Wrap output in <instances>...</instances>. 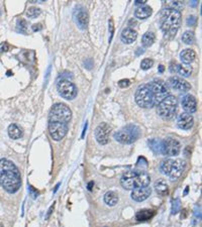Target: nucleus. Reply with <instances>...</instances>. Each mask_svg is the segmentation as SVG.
<instances>
[{
	"label": "nucleus",
	"instance_id": "13",
	"mask_svg": "<svg viewBox=\"0 0 202 227\" xmlns=\"http://www.w3.org/2000/svg\"><path fill=\"white\" fill-rule=\"evenodd\" d=\"M168 84L173 89L177 90L179 92H187L191 89V85L189 84L187 81L180 78V77H176V76L171 77V78L168 80Z\"/></svg>",
	"mask_w": 202,
	"mask_h": 227
},
{
	"label": "nucleus",
	"instance_id": "25",
	"mask_svg": "<svg viewBox=\"0 0 202 227\" xmlns=\"http://www.w3.org/2000/svg\"><path fill=\"white\" fill-rule=\"evenodd\" d=\"M155 189L159 193L160 195L164 196L168 194V185L164 180H158V181L155 183Z\"/></svg>",
	"mask_w": 202,
	"mask_h": 227
},
{
	"label": "nucleus",
	"instance_id": "18",
	"mask_svg": "<svg viewBox=\"0 0 202 227\" xmlns=\"http://www.w3.org/2000/svg\"><path fill=\"white\" fill-rule=\"evenodd\" d=\"M152 14V8L148 5H141L135 11V16L139 19H147Z\"/></svg>",
	"mask_w": 202,
	"mask_h": 227
},
{
	"label": "nucleus",
	"instance_id": "43",
	"mask_svg": "<svg viewBox=\"0 0 202 227\" xmlns=\"http://www.w3.org/2000/svg\"><path fill=\"white\" fill-rule=\"evenodd\" d=\"M163 71H164V66H163V65H160V67H159V72L162 73Z\"/></svg>",
	"mask_w": 202,
	"mask_h": 227
},
{
	"label": "nucleus",
	"instance_id": "19",
	"mask_svg": "<svg viewBox=\"0 0 202 227\" xmlns=\"http://www.w3.org/2000/svg\"><path fill=\"white\" fill-rule=\"evenodd\" d=\"M76 23L77 25L81 28V29H85L87 27V24H88V14L87 12L84 11V10H79L77 12V15H76Z\"/></svg>",
	"mask_w": 202,
	"mask_h": 227
},
{
	"label": "nucleus",
	"instance_id": "30",
	"mask_svg": "<svg viewBox=\"0 0 202 227\" xmlns=\"http://www.w3.org/2000/svg\"><path fill=\"white\" fill-rule=\"evenodd\" d=\"M154 65V61L152 59H144L140 63V68L143 70H149Z\"/></svg>",
	"mask_w": 202,
	"mask_h": 227
},
{
	"label": "nucleus",
	"instance_id": "32",
	"mask_svg": "<svg viewBox=\"0 0 202 227\" xmlns=\"http://www.w3.org/2000/svg\"><path fill=\"white\" fill-rule=\"evenodd\" d=\"M168 5H169L170 9H174L176 11H180V9L183 7V3H181L180 1H173V2H170Z\"/></svg>",
	"mask_w": 202,
	"mask_h": 227
},
{
	"label": "nucleus",
	"instance_id": "23",
	"mask_svg": "<svg viewBox=\"0 0 202 227\" xmlns=\"http://www.w3.org/2000/svg\"><path fill=\"white\" fill-rule=\"evenodd\" d=\"M104 202L108 206H115L118 203V196L113 191H108L104 196Z\"/></svg>",
	"mask_w": 202,
	"mask_h": 227
},
{
	"label": "nucleus",
	"instance_id": "44",
	"mask_svg": "<svg viewBox=\"0 0 202 227\" xmlns=\"http://www.w3.org/2000/svg\"><path fill=\"white\" fill-rule=\"evenodd\" d=\"M143 53H144V49H139V51H137L136 55H140V54H143Z\"/></svg>",
	"mask_w": 202,
	"mask_h": 227
},
{
	"label": "nucleus",
	"instance_id": "42",
	"mask_svg": "<svg viewBox=\"0 0 202 227\" xmlns=\"http://www.w3.org/2000/svg\"><path fill=\"white\" fill-rule=\"evenodd\" d=\"M94 185V184H93V182H90L89 183V185H88V190L89 191H91L92 190V186Z\"/></svg>",
	"mask_w": 202,
	"mask_h": 227
},
{
	"label": "nucleus",
	"instance_id": "20",
	"mask_svg": "<svg viewBox=\"0 0 202 227\" xmlns=\"http://www.w3.org/2000/svg\"><path fill=\"white\" fill-rule=\"evenodd\" d=\"M180 58H181L183 64H190L195 60L196 58V53L193 50L190 49H185L180 53Z\"/></svg>",
	"mask_w": 202,
	"mask_h": 227
},
{
	"label": "nucleus",
	"instance_id": "3",
	"mask_svg": "<svg viewBox=\"0 0 202 227\" xmlns=\"http://www.w3.org/2000/svg\"><path fill=\"white\" fill-rule=\"evenodd\" d=\"M151 182L149 174L145 170L126 171L120 179V184L126 190H134L135 188L147 187Z\"/></svg>",
	"mask_w": 202,
	"mask_h": 227
},
{
	"label": "nucleus",
	"instance_id": "46",
	"mask_svg": "<svg viewBox=\"0 0 202 227\" xmlns=\"http://www.w3.org/2000/svg\"><path fill=\"white\" fill-rule=\"evenodd\" d=\"M0 15H1V11H0Z\"/></svg>",
	"mask_w": 202,
	"mask_h": 227
},
{
	"label": "nucleus",
	"instance_id": "6",
	"mask_svg": "<svg viewBox=\"0 0 202 227\" xmlns=\"http://www.w3.org/2000/svg\"><path fill=\"white\" fill-rule=\"evenodd\" d=\"M140 127L134 125V124H130V125H126L122 129L115 132L114 138L120 143L131 144V143H134L140 138Z\"/></svg>",
	"mask_w": 202,
	"mask_h": 227
},
{
	"label": "nucleus",
	"instance_id": "1",
	"mask_svg": "<svg viewBox=\"0 0 202 227\" xmlns=\"http://www.w3.org/2000/svg\"><path fill=\"white\" fill-rule=\"evenodd\" d=\"M72 119V111L66 104L57 103L53 105L49 114V133L56 141L66 136L69 122Z\"/></svg>",
	"mask_w": 202,
	"mask_h": 227
},
{
	"label": "nucleus",
	"instance_id": "29",
	"mask_svg": "<svg viewBox=\"0 0 202 227\" xmlns=\"http://www.w3.org/2000/svg\"><path fill=\"white\" fill-rule=\"evenodd\" d=\"M42 13V10L37 7H29L27 11V15L28 16L29 18H37L38 15Z\"/></svg>",
	"mask_w": 202,
	"mask_h": 227
},
{
	"label": "nucleus",
	"instance_id": "41",
	"mask_svg": "<svg viewBox=\"0 0 202 227\" xmlns=\"http://www.w3.org/2000/svg\"><path fill=\"white\" fill-rule=\"evenodd\" d=\"M145 2H147V0H136L135 4L136 5H139V4H145Z\"/></svg>",
	"mask_w": 202,
	"mask_h": 227
},
{
	"label": "nucleus",
	"instance_id": "17",
	"mask_svg": "<svg viewBox=\"0 0 202 227\" xmlns=\"http://www.w3.org/2000/svg\"><path fill=\"white\" fill-rule=\"evenodd\" d=\"M120 37H121L122 42H124V44L130 45V44H132V42H134V41L136 40V37H137V32L135 31L134 28L127 27V28L123 29V31H122L121 36H120Z\"/></svg>",
	"mask_w": 202,
	"mask_h": 227
},
{
	"label": "nucleus",
	"instance_id": "31",
	"mask_svg": "<svg viewBox=\"0 0 202 227\" xmlns=\"http://www.w3.org/2000/svg\"><path fill=\"white\" fill-rule=\"evenodd\" d=\"M17 28H18V31H20L21 32L27 31V21L24 19H18V21H17Z\"/></svg>",
	"mask_w": 202,
	"mask_h": 227
},
{
	"label": "nucleus",
	"instance_id": "37",
	"mask_svg": "<svg viewBox=\"0 0 202 227\" xmlns=\"http://www.w3.org/2000/svg\"><path fill=\"white\" fill-rule=\"evenodd\" d=\"M42 24H40V23H37V24H33L32 25V31H41L42 29Z\"/></svg>",
	"mask_w": 202,
	"mask_h": 227
},
{
	"label": "nucleus",
	"instance_id": "45",
	"mask_svg": "<svg viewBox=\"0 0 202 227\" xmlns=\"http://www.w3.org/2000/svg\"><path fill=\"white\" fill-rule=\"evenodd\" d=\"M59 186H60V184H58V185H57V186H56V188H55V190H54V192H56V191H57V190H58V188H59Z\"/></svg>",
	"mask_w": 202,
	"mask_h": 227
},
{
	"label": "nucleus",
	"instance_id": "15",
	"mask_svg": "<svg viewBox=\"0 0 202 227\" xmlns=\"http://www.w3.org/2000/svg\"><path fill=\"white\" fill-rule=\"evenodd\" d=\"M177 124H178L179 128H181V129L189 130L193 126V124H194V118H193L191 114L184 112L179 115Z\"/></svg>",
	"mask_w": 202,
	"mask_h": 227
},
{
	"label": "nucleus",
	"instance_id": "38",
	"mask_svg": "<svg viewBox=\"0 0 202 227\" xmlns=\"http://www.w3.org/2000/svg\"><path fill=\"white\" fill-rule=\"evenodd\" d=\"M195 16H189V18H188V20H187V22H188V24H190V25H192V24H194L195 23Z\"/></svg>",
	"mask_w": 202,
	"mask_h": 227
},
{
	"label": "nucleus",
	"instance_id": "26",
	"mask_svg": "<svg viewBox=\"0 0 202 227\" xmlns=\"http://www.w3.org/2000/svg\"><path fill=\"white\" fill-rule=\"evenodd\" d=\"M155 38H156V36H155L153 32H145L143 36V38H141V44H143L145 48H149V46H151L154 44Z\"/></svg>",
	"mask_w": 202,
	"mask_h": 227
},
{
	"label": "nucleus",
	"instance_id": "2",
	"mask_svg": "<svg viewBox=\"0 0 202 227\" xmlns=\"http://www.w3.org/2000/svg\"><path fill=\"white\" fill-rule=\"evenodd\" d=\"M0 185L10 194H14L21 186V176L14 162L1 158L0 160Z\"/></svg>",
	"mask_w": 202,
	"mask_h": 227
},
{
	"label": "nucleus",
	"instance_id": "14",
	"mask_svg": "<svg viewBox=\"0 0 202 227\" xmlns=\"http://www.w3.org/2000/svg\"><path fill=\"white\" fill-rule=\"evenodd\" d=\"M151 193H152V189L149 186L135 188V189L132 190L131 198H132V200L136 201V202H143V201L149 198Z\"/></svg>",
	"mask_w": 202,
	"mask_h": 227
},
{
	"label": "nucleus",
	"instance_id": "16",
	"mask_svg": "<svg viewBox=\"0 0 202 227\" xmlns=\"http://www.w3.org/2000/svg\"><path fill=\"white\" fill-rule=\"evenodd\" d=\"M182 107L186 113H194L197 110V101L193 95H186L182 98Z\"/></svg>",
	"mask_w": 202,
	"mask_h": 227
},
{
	"label": "nucleus",
	"instance_id": "10",
	"mask_svg": "<svg viewBox=\"0 0 202 227\" xmlns=\"http://www.w3.org/2000/svg\"><path fill=\"white\" fill-rule=\"evenodd\" d=\"M57 89L60 95L66 100H73L77 96V87L68 79L62 78L59 80L57 83Z\"/></svg>",
	"mask_w": 202,
	"mask_h": 227
},
{
	"label": "nucleus",
	"instance_id": "35",
	"mask_svg": "<svg viewBox=\"0 0 202 227\" xmlns=\"http://www.w3.org/2000/svg\"><path fill=\"white\" fill-rule=\"evenodd\" d=\"M29 191H31V194L32 195L33 198H37V197L38 196V192L37 190H33V188L32 186H29Z\"/></svg>",
	"mask_w": 202,
	"mask_h": 227
},
{
	"label": "nucleus",
	"instance_id": "5",
	"mask_svg": "<svg viewBox=\"0 0 202 227\" xmlns=\"http://www.w3.org/2000/svg\"><path fill=\"white\" fill-rule=\"evenodd\" d=\"M184 169H185V162L182 160H172L168 158L162 162L161 165V171L162 173L168 176V177L174 181L181 177Z\"/></svg>",
	"mask_w": 202,
	"mask_h": 227
},
{
	"label": "nucleus",
	"instance_id": "9",
	"mask_svg": "<svg viewBox=\"0 0 202 227\" xmlns=\"http://www.w3.org/2000/svg\"><path fill=\"white\" fill-rule=\"evenodd\" d=\"M135 102L141 108H150L153 107V95L149 84H143L139 86L135 91Z\"/></svg>",
	"mask_w": 202,
	"mask_h": 227
},
{
	"label": "nucleus",
	"instance_id": "22",
	"mask_svg": "<svg viewBox=\"0 0 202 227\" xmlns=\"http://www.w3.org/2000/svg\"><path fill=\"white\" fill-rule=\"evenodd\" d=\"M176 72L182 77H189L192 73V67L187 64H179L176 65Z\"/></svg>",
	"mask_w": 202,
	"mask_h": 227
},
{
	"label": "nucleus",
	"instance_id": "11",
	"mask_svg": "<svg viewBox=\"0 0 202 227\" xmlns=\"http://www.w3.org/2000/svg\"><path fill=\"white\" fill-rule=\"evenodd\" d=\"M180 151H181V143L176 138H168L162 140V155L175 157L179 155Z\"/></svg>",
	"mask_w": 202,
	"mask_h": 227
},
{
	"label": "nucleus",
	"instance_id": "8",
	"mask_svg": "<svg viewBox=\"0 0 202 227\" xmlns=\"http://www.w3.org/2000/svg\"><path fill=\"white\" fill-rule=\"evenodd\" d=\"M153 95V103L154 106H157L160 102H162L167 96H169V90L165 82L162 80H154L149 84Z\"/></svg>",
	"mask_w": 202,
	"mask_h": 227
},
{
	"label": "nucleus",
	"instance_id": "40",
	"mask_svg": "<svg viewBox=\"0 0 202 227\" xmlns=\"http://www.w3.org/2000/svg\"><path fill=\"white\" fill-rule=\"evenodd\" d=\"M54 207H55V205H53V206H51V208H50V210H49V212H48V214H47V219H48V218L50 217V215H51V213L53 212V210H54Z\"/></svg>",
	"mask_w": 202,
	"mask_h": 227
},
{
	"label": "nucleus",
	"instance_id": "28",
	"mask_svg": "<svg viewBox=\"0 0 202 227\" xmlns=\"http://www.w3.org/2000/svg\"><path fill=\"white\" fill-rule=\"evenodd\" d=\"M194 40H195V36H194V33H193V31H185L183 33L182 41L185 42L186 45H192L193 42H194Z\"/></svg>",
	"mask_w": 202,
	"mask_h": 227
},
{
	"label": "nucleus",
	"instance_id": "4",
	"mask_svg": "<svg viewBox=\"0 0 202 227\" xmlns=\"http://www.w3.org/2000/svg\"><path fill=\"white\" fill-rule=\"evenodd\" d=\"M180 21H181L180 11H176L174 9H170V8H166L162 11L160 23L162 31L165 35L174 36L179 29Z\"/></svg>",
	"mask_w": 202,
	"mask_h": 227
},
{
	"label": "nucleus",
	"instance_id": "36",
	"mask_svg": "<svg viewBox=\"0 0 202 227\" xmlns=\"http://www.w3.org/2000/svg\"><path fill=\"white\" fill-rule=\"evenodd\" d=\"M8 50H9V46H8V45L6 44V42L0 46V51H1V52H7Z\"/></svg>",
	"mask_w": 202,
	"mask_h": 227
},
{
	"label": "nucleus",
	"instance_id": "12",
	"mask_svg": "<svg viewBox=\"0 0 202 227\" xmlns=\"http://www.w3.org/2000/svg\"><path fill=\"white\" fill-rule=\"evenodd\" d=\"M109 133H110V127L107 123L102 122L99 124L95 129V138L98 143L102 145H105L108 143L109 140Z\"/></svg>",
	"mask_w": 202,
	"mask_h": 227
},
{
	"label": "nucleus",
	"instance_id": "24",
	"mask_svg": "<svg viewBox=\"0 0 202 227\" xmlns=\"http://www.w3.org/2000/svg\"><path fill=\"white\" fill-rule=\"evenodd\" d=\"M154 215H155V212L153 210L144 209L136 213L135 218H136V220H139V221H147V220L151 219Z\"/></svg>",
	"mask_w": 202,
	"mask_h": 227
},
{
	"label": "nucleus",
	"instance_id": "33",
	"mask_svg": "<svg viewBox=\"0 0 202 227\" xmlns=\"http://www.w3.org/2000/svg\"><path fill=\"white\" fill-rule=\"evenodd\" d=\"M180 210V200L176 199L173 201V204H172V214H177Z\"/></svg>",
	"mask_w": 202,
	"mask_h": 227
},
{
	"label": "nucleus",
	"instance_id": "7",
	"mask_svg": "<svg viewBox=\"0 0 202 227\" xmlns=\"http://www.w3.org/2000/svg\"><path fill=\"white\" fill-rule=\"evenodd\" d=\"M178 101L175 96L169 95L164 100L158 104L157 112L162 118L171 119L174 117V115L177 112Z\"/></svg>",
	"mask_w": 202,
	"mask_h": 227
},
{
	"label": "nucleus",
	"instance_id": "39",
	"mask_svg": "<svg viewBox=\"0 0 202 227\" xmlns=\"http://www.w3.org/2000/svg\"><path fill=\"white\" fill-rule=\"evenodd\" d=\"M109 27H110V35H111V37H112V36H113V21H112V19L109 21ZM111 37H110V40H111Z\"/></svg>",
	"mask_w": 202,
	"mask_h": 227
},
{
	"label": "nucleus",
	"instance_id": "27",
	"mask_svg": "<svg viewBox=\"0 0 202 227\" xmlns=\"http://www.w3.org/2000/svg\"><path fill=\"white\" fill-rule=\"evenodd\" d=\"M149 145L155 153H157V155L158 153L159 155H162V140L152 139L149 141Z\"/></svg>",
	"mask_w": 202,
	"mask_h": 227
},
{
	"label": "nucleus",
	"instance_id": "34",
	"mask_svg": "<svg viewBox=\"0 0 202 227\" xmlns=\"http://www.w3.org/2000/svg\"><path fill=\"white\" fill-rule=\"evenodd\" d=\"M118 85L120 88H126L131 85V81L128 79H123V80H120L118 82Z\"/></svg>",
	"mask_w": 202,
	"mask_h": 227
},
{
	"label": "nucleus",
	"instance_id": "21",
	"mask_svg": "<svg viewBox=\"0 0 202 227\" xmlns=\"http://www.w3.org/2000/svg\"><path fill=\"white\" fill-rule=\"evenodd\" d=\"M8 135L12 139H18L20 138H22L23 131L17 124L13 123V124H10L9 127H8Z\"/></svg>",
	"mask_w": 202,
	"mask_h": 227
}]
</instances>
